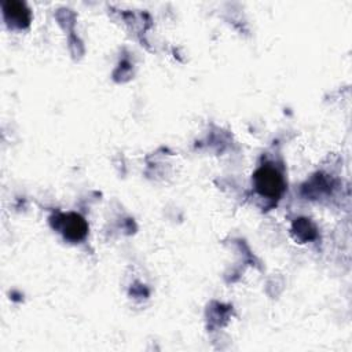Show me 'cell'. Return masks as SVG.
Returning <instances> with one entry per match:
<instances>
[{"instance_id":"cell-2","label":"cell","mask_w":352,"mask_h":352,"mask_svg":"<svg viewBox=\"0 0 352 352\" xmlns=\"http://www.w3.org/2000/svg\"><path fill=\"white\" fill-rule=\"evenodd\" d=\"M55 226L59 228L63 236L72 242L84 239L88 231L87 221L77 213L58 214Z\"/></svg>"},{"instance_id":"cell-1","label":"cell","mask_w":352,"mask_h":352,"mask_svg":"<svg viewBox=\"0 0 352 352\" xmlns=\"http://www.w3.org/2000/svg\"><path fill=\"white\" fill-rule=\"evenodd\" d=\"M253 179H254L256 190L263 197H267L271 199H278L285 191L283 176L275 166H272L270 164L260 166L254 172Z\"/></svg>"},{"instance_id":"cell-3","label":"cell","mask_w":352,"mask_h":352,"mask_svg":"<svg viewBox=\"0 0 352 352\" xmlns=\"http://www.w3.org/2000/svg\"><path fill=\"white\" fill-rule=\"evenodd\" d=\"M3 14L8 25L12 28H26L30 22V11L25 3L7 0L3 3Z\"/></svg>"}]
</instances>
